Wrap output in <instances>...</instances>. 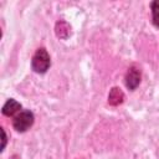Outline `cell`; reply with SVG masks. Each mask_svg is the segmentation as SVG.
Instances as JSON below:
<instances>
[{"instance_id":"6da1fadb","label":"cell","mask_w":159,"mask_h":159,"mask_svg":"<svg viewBox=\"0 0 159 159\" xmlns=\"http://www.w3.org/2000/svg\"><path fill=\"white\" fill-rule=\"evenodd\" d=\"M48 67H50V56L47 51L45 48H39L32 57V68L39 73H43L48 70Z\"/></svg>"},{"instance_id":"7a4b0ae2","label":"cell","mask_w":159,"mask_h":159,"mask_svg":"<svg viewBox=\"0 0 159 159\" xmlns=\"http://www.w3.org/2000/svg\"><path fill=\"white\" fill-rule=\"evenodd\" d=\"M32 123H34V114L30 111H22L14 118L12 125L17 132H25L32 125Z\"/></svg>"},{"instance_id":"3957f363","label":"cell","mask_w":159,"mask_h":159,"mask_svg":"<svg viewBox=\"0 0 159 159\" xmlns=\"http://www.w3.org/2000/svg\"><path fill=\"white\" fill-rule=\"evenodd\" d=\"M140 82V71L135 67H130L125 75V84L129 89L137 88Z\"/></svg>"},{"instance_id":"277c9868","label":"cell","mask_w":159,"mask_h":159,"mask_svg":"<svg viewBox=\"0 0 159 159\" xmlns=\"http://www.w3.org/2000/svg\"><path fill=\"white\" fill-rule=\"evenodd\" d=\"M123 98H124V94L120 91V88L113 87L109 92V96H108V103L112 106H118L123 102Z\"/></svg>"},{"instance_id":"5b68a950","label":"cell","mask_w":159,"mask_h":159,"mask_svg":"<svg viewBox=\"0 0 159 159\" xmlns=\"http://www.w3.org/2000/svg\"><path fill=\"white\" fill-rule=\"evenodd\" d=\"M20 108H21V106H20L19 102H16L15 99H9L4 104V107H2V113L5 116H9L10 117V116L15 114L17 111H20Z\"/></svg>"},{"instance_id":"8992f818","label":"cell","mask_w":159,"mask_h":159,"mask_svg":"<svg viewBox=\"0 0 159 159\" xmlns=\"http://www.w3.org/2000/svg\"><path fill=\"white\" fill-rule=\"evenodd\" d=\"M71 32V29H70V25L65 21H58L56 24V35L60 37V39H66Z\"/></svg>"},{"instance_id":"52a82bcc","label":"cell","mask_w":159,"mask_h":159,"mask_svg":"<svg viewBox=\"0 0 159 159\" xmlns=\"http://www.w3.org/2000/svg\"><path fill=\"white\" fill-rule=\"evenodd\" d=\"M152 12H153V22L157 27H159V0L152 2Z\"/></svg>"},{"instance_id":"ba28073f","label":"cell","mask_w":159,"mask_h":159,"mask_svg":"<svg viewBox=\"0 0 159 159\" xmlns=\"http://www.w3.org/2000/svg\"><path fill=\"white\" fill-rule=\"evenodd\" d=\"M1 133H2V148L5 147V142H6V137H5V132L4 130H1Z\"/></svg>"}]
</instances>
